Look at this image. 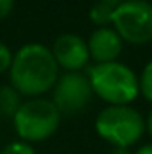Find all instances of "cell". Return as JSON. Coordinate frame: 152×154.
<instances>
[{"mask_svg":"<svg viewBox=\"0 0 152 154\" xmlns=\"http://www.w3.org/2000/svg\"><path fill=\"white\" fill-rule=\"evenodd\" d=\"M7 75L9 84L23 99H36L52 91L61 70L56 65L48 45L29 41L13 54V63Z\"/></svg>","mask_w":152,"mask_h":154,"instance_id":"6da1fadb","label":"cell"},{"mask_svg":"<svg viewBox=\"0 0 152 154\" xmlns=\"http://www.w3.org/2000/svg\"><path fill=\"white\" fill-rule=\"evenodd\" d=\"M86 77L93 97L100 99L106 106H131L140 97L138 74L122 61L90 65Z\"/></svg>","mask_w":152,"mask_h":154,"instance_id":"7a4b0ae2","label":"cell"},{"mask_svg":"<svg viewBox=\"0 0 152 154\" xmlns=\"http://www.w3.org/2000/svg\"><path fill=\"white\" fill-rule=\"evenodd\" d=\"M93 127L108 145L131 149L145 136V116L134 106H104L95 116Z\"/></svg>","mask_w":152,"mask_h":154,"instance_id":"3957f363","label":"cell"},{"mask_svg":"<svg viewBox=\"0 0 152 154\" xmlns=\"http://www.w3.org/2000/svg\"><path fill=\"white\" fill-rule=\"evenodd\" d=\"M61 116L63 115L48 97H36L23 99L22 106L11 120L18 140L32 145L52 138L57 133L61 125Z\"/></svg>","mask_w":152,"mask_h":154,"instance_id":"277c9868","label":"cell"},{"mask_svg":"<svg viewBox=\"0 0 152 154\" xmlns=\"http://www.w3.org/2000/svg\"><path fill=\"white\" fill-rule=\"evenodd\" d=\"M123 43L141 47L152 41V2L123 0L111 14V23Z\"/></svg>","mask_w":152,"mask_h":154,"instance_id":"5b68a950","label":"cell"},{"mask_svg":"<svg viewBox=\"0 0 152 154\" xmlns=\"http://www.w3.org/2000/svg\"><path fill=\"white\" fill-rule=\"evenodd\" d=\"M91 99L93 91L86 72H63L50 91V100L56 104L61 115L81 113L91 102Z\"/></svg>","mask_w":152,"mask_h":154,"instance_id":"8992f818","label":"cell"},{"mask_svg":"<svg viewBox=\"0 0 152 154\" xmlns=\"http://www.w3.org/2000/svg\"><path fill=\"white\" fill-rule=\"evenodd\" d=\"M52 57L63 72H86L91 65L86 38L75 32H63L50 45Z\"/></svg>","mask_w":152,"mask_h":154,"instance_id":"52a82bcc","label":"cell"},{"mask_svg":"<svg viewBox=\"0 0 152 154\" xmlns=\"http://www.w3.org/2000/svg\"><path fill=\"white\" fill-rule=\"evenodd\" d=\"M86 43H88V52H90L91 65L120 61V56H122L123 45H125L111 25L95 27L90 32Z\"/></svg>","mask_w":152,"mask_h":154,"instance_id":"ba28073f","label":"cell"},{"mask_svg":"<svg viewBox=\"0 0 152 154\" xmlns=\"http://www.w3.org/2000/svg\"><path fill=\"white\" fill-rule=\"evenodd\" d=\"M123 0H95L88 11V18L95 27H108L111 23L113 11Z\"/></svg>","mask_w":152,"mask_h":154,"instance_id":"9c48e42d","label":"cell"},{"mask_svg":"<svg viewBox=\"0 0 152 154\" xmlns=\"http://www.w3.org/2000/svg\"><path fill=\"white\" fill-rule=\"evenodd\" d=\"M23 97L7 82L0 86V120L2 118H13L18 108L22 106Z\"/></svg>","mask_w":152,"mask_h":154,"instance_id":"30bf717a","label":"cell"},{"mask_svg":"<svg viewBox=\"0 0 152 154\" xmlns=\"http://www.w3.org/2000/svg\"><path fill=\"white\" fill-rule=\"evenodd\" d=\"M138 82H140V95L152 104V57L143 65L141 72L138 74Z\"/></svg>","mask_w":152,"mask_h":154,"instance_id":"8fae6325","label":"cell"},{"mask_svg":"<svg viewBox=\"0 0 152 154\" xmlns=\"http://www.w3.org/2000/svg\"><path fill=\"white\" fill-rule=\"evenodd\" d=\"M0 154H36V149L23 140H13L2 147Z\"/></svg>","mask_w":152,"mask_h":154,"instance_id":"7c38bea8","label":"cell"},{"mask_svg":"<svg viewBox=\"0 0 152 154\" xmlns=\"http://www.w3.org/2000/svg\"><path fill=\"white\" fill-rule=\"evenodd\" d=\"M13 50L7 43L0 41V75L2 74H7L9 68H11V63H13Z\"/></svg>","mask_w":152,"mask_h":154,"instance_id":"4fadbf2b","label":"cell"},{"mask_svg":"<svg viewBox=\"0 0 152 154\" xmlns=\"http://www.w3.org/2000/svg\"><path fill=\"white\" fill-rule=\"evenodd\" d=\"M14 5H16V0H0V23L11 16V13L14 11Z\"/></svg>","mask_w":152,"mask_h":154,"instance_id":"5bb4252c","label":"cell"},{"mask_svg":"<svg viewBox=\"0 0 152 154\" xmlns=\"http://www.w3.org/2000/svg\"><path fill=\"white\" fill-rule=\"evenodd\" d=\"M132 154H152V142L150 143H141V145H138Z\"/></svg>","mask_w":152,"mask_h":154,"instance_id":"9a60e30c","label":"cell"},{"mask_svg":"<svg viewBox=\"0 0 152 154\" xmlns=\"http://www.w3.org/2000/svg\"><path fill=\"white\" fill-rule=\"evenodd\" d=\"M145 134H149L152 140V108L147 113V116H145Z\"/></svg>","mask_w":152,"mask_h":154,"instance_id":"2e32d148","label":"cell"},{"mask_svg":"<svg viewBox=\"0 0 152 154\" xmlns=\"http://www.w3.org/2000/svg\"><path fill=\"white\" fill-rule=\"evenodd\" d=\"M109 154H132L131 149H118V147H111Z\"/></svg>","mask_w":152,"mask_h":154,"instance_id":"e0dca14e","label":"cell"},{"mask_svg":"<svg viewBox=\"0 0 152 154\" xmlns=\"http://www.w3.org/2000/svg\"><path fill=\"white\" fill-rule=\"evenodd\" d=\"M0 124H2V120H0Z\"/></svg>","mask_w":152,"mask_h":154,"instance_id":"ac0fdd59","label":"cell"},{"mask_svg":"<svg viewBox=\"0 0 152 154\" xmlns=\"http://www.w3.org/2000/svg\"><path fill=\"white\" fill-rule=\"evenodd\" d=\"M149 2H152V0H149Z\"/></svg>","mask_w":152,"mask_h":154,"instance_id":"d6986e66","label":"cell"}]
</instances>
